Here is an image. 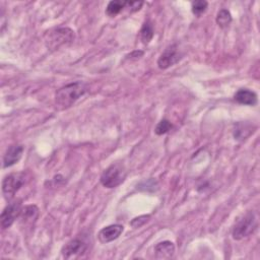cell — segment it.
I'll return each instance as SVG.
<instances>
[{"label": "cell", "mask_w": 260, "mask_h": 260, "mask_svg": "<svg viewBox=\"0 0 260 260\" xmlns=\"http://www.w3.org/2000/svg\"><path fill=\"white\" fill-rule=\"evenodd\" d=\"M127 172L125 167L120 163H114L109 166L101 176V183L106 188H115L119 186L126 178Z\"/></svg>", "instance_id": "obj_3"}, {"label": "cell", "mask_w": 260, "mask_h": 260, "mask_svg": "<svg viewBox=\"0 0 260 260\" xmlns=\"http://www.w3.org/2000/svg\"><path fill=\"white\" fill-rule=\"evenodd\" d=\"M171 129H172V123L167 119H163L157 124V126L155 128V133L158 136H163V135H166L167 133H169Z\"/></svg>", "instance_id": "obj_17"}, {"label": "cell", "mask_w": 260, "mask_h": 260, "mask_svg": "<svg viewBox=\"0 0 260 260\" xmlns=\"http://www.w3.org/2000/svg\"><path fill=\"white\" fill-rule=\"evenodd\" d=\"M126 7V2H119V0H115V2L109 3L107 9H106V14L107 16L114 18L117 15H119Z\"/></svg>", "instance_id": "obj_15"}, {"label": "cell", "mask_w": 260, "mask_h": 260, "mask_svg": "<svg viewBox=\"0 0 260 260\" xmlns=\"http://www.w3.org/2000/svg\"><path fill=\"white\" fill-rule=\"evenodd\" d=\"M232 23V16L229 11L221 10L216 16V24H218L222 29H225L230 26Z\"/></svg>", "instance_id": "obj_16"}, {"label": "cell", "mask_w": 260, "mask_h": 260, "mask_svg": "<svg viewBox=\"0 0 260 260\" xmlns=\"http://www.w3.org/2000/svg\"><path fill=\"white\" fill-rule=\"evenodd\" d=\"M86 92V85L81 81L66 84L55 94V103L61 109L71 107Z\"/></svg>", "instance_id": "obj_1"}, {"label": "cell", "mask_w": 260, "mask_h": 260, "mask_svg": "<svg viewBox=\"0 0 260 260\" xmlns=\"http://www.w3.org/2000/svg\"><path fill=\"white\" fill-rule=\"evenodd\" d=\"M22 211V203L20 200L9 203V205L4 209L0 215V222L4 230L12 227V225L19 218Z\"/></svg>", "instance_id": "obj_6"}, {"label": "cell", "mask_w": 260, "mask_h": 260, "mask_svg": "<svg viewBox=\"0 0 260 260\" xmlns=\"http://www.w3.org/2000/svg\"><path fill=\"white\" fill-rule=\"evenodd\" d=\"M155 35V30H154V25L151 21H147L141 30V38L144 44L148 45L149 43L153 40Z\"/></svg>", "instance_id": "obj_14"}, {"label": "cell", "mask_w": 260, "mask_h": 260, "mask_svg": "<svg viewBox=\"0 0 260 260\" xmlns=\"http://www.w3.org/2000/svg\"><path fill=\"white\" fill-rule=\"evenodd\" d=\"M234 99L236 102H238L241 105H246V106H255L257 104V95L247 89H241L239 90L235 96Z\"/></svg>", "instance_id": "obj_12"}, {"label": "cell", "mask_w": 260, "mask_h": 260, "mask_svg": "<svg viewBox=\"0 0 260 260\" xmlns=\"http://www.w3.org/2000/svg\"><path fill=\"white\" fill-rule=\"evenodd\" d=\"M144 6L143 2L140 3H126V7L125 9H129L132 12H138L142 9V7Z\"/></svg>", "instance_id": "obj_20"}, {"label": "cell", "mask_w": 260, "mask_h": 260, "mask_svg": "<svg viewBox=\"0 0 260 260\" xmlns=\"http://www.w3.org/2000/svg\"><path fill=\"white\" fill-rule=\"evenodd\" d=\"M26 182L25 173H13L8 175L3 181V192L8 200H12L16 193Z\"/></svg>", "instance_id": "obj_5"}, {"label": "cell", "mask_w": 260, "mask_h": 260, "mask_svg": "<svg viewBox=\"0 0 260 260\" xmlns=\"http://www.w3.org/2000/svg\"><path fill=\"white\" fill-rule=\"evenodd\" d=\"M88 249V244L85 243L82 239L75 238L70 240L67 244H65L61 250V254L66 259L77 258L83 255Z\"/></svg>", "instance_id": "obj_8"}, {"label": "cell", "mask_w": 260, "mask_h": 260, "mask_svg": "<svg viewBox=\"0 0 260 260\" xmlns=\"http://www.w3.org/2000/svg\"><path fill=\"white\" fill-rule=\"evenodd\" d=\"M208 4L206 2H204V0H199V2H193L191 4V11L193 15H195L196 17H200L203 13H205Z\"/></svg>", "instance_id": "obj_18"}, {"label": "cell", "mask_w": 260, "mask_h": 260, "mask_svg": "<svg viewBox=\"0 0 260 260\" xmlns=\"http://www.w3.org/2000/svg\"><path fill=\"white\" fill-rule=\"evenodd\" d=\"M24 150V147L21 145L11 146L4 157V167L9 168L17 164L22 159Z\"/></svg>", "instance_id": "obj_10"}, {"label": "cell", "mask_w": 260, "mask_h": 260, "mask_svg": "<svg viewBox=\"0 0 260 260\" xmlns=\"http://www.w3.org/2000/svg\"><path fill=\"white\" fill-rule=\"evenodd\" d=\"M38 214H39V208L36 205H27L24 208H22L19 218L22 220V222L25 223V225H28V224H32L33 221L37 219Z\"/></svg>", "instance_id": "obj_13"}, {"label": "cell", "mask_w": 260, "mask_h": 260, "mask_svg": "<svg viewBox=\"0 0 260 260\" xmlns=\"http://www.w3.org/2000/svg\"><path fill=\"white\" fill-rule=\"evenodd\" d=\"M74 32L69 28H57L48 31L44 36L45 46L56 51L63 46H67L74 41Z\"/></svg>", "instance_id": "obj_2"}, {"label": "cell", "mask_w": 260, "mask_h": 260, "mask_svg": "<svg viewBox=\"0 0 260 260\" xmlns=\"http://www.w3.org/2000/svg\"><path fill=\"white\" fill-rule=\"evenodd\" d=\"M257 226L258 224L255 214L253 212H248L236 223L232 232L233 238L238 241L247 238L254 233V231L257 229Z\"/></svg>", "instance_id": "obj_4"}, {"label": "cell", "mask_w": 260, "mask_h": 260, "mask_svg": "<svg viewBox=\"0 0 260 260\" xmlns=\"http://www.w3.org/2000/svg\"><path fill=\"white\" fill-rule=\"evenodd\" d=\"M123 231H124L123 226L118 225V224L105 227L98 234L99 241L101 243H103V244H107V243L113 242L114 240L118 239L121 236Z\"/></svg>", "instance_id": "obj_9"}, {"label": "cell", "mask_w": 260, "mask_h": 260, "mask_svg": "<svg viewBox=\"0 0 260 260\" xmlns=\"http://www.w3.org/2000/svg\"><path fill=\"white\" fill-rule=\"evenodd\" d=\"M144 55V52L143 51H135L133 53H130L129 55H127L128 58H133V57H136V58H140Z\"/></svg>", "instance_id": "obj_21"}, {"label": "cell", "mask_w": 260, "mask_h": 260, "mask_svg": "<svg viewBox=\"0 0 260 260\" xmlns=\"http://www.w3.org/2000/svg\"><path fill=\"white\" fill-rule=\"evenodd\" d=\"M156 258L170 259L175 253V245L171 241H164L155 246Z\"/></svg>", "instance_id": "obj_11"}, {"label": "cell", "mask_w": 260, "mask_h": 260, "mask_svg": "<svg viewBox=\"0 0 260 260\" xmlns=\"http://www.w3.org/2000/svg\"><path fill=\"white\" fill-rule=\"evenodd\" d=\"M182 55L178 49L177 45H171L165 49V51L161 54L158 60V66L161 69H167L177 62L180 61Z\"/></svg>", "instance_id": "obj_7"}, {"label": "cell", "mask_w": 260, "mask_h": 260, "mask_svg": "<svg viewBox=\"0 0 260 260\" xmlns=\"http://www.w3.org/2000/svg\"><path fill=\"white\" fill-rule=\"evenodd\" d=\"M150 218H151L150 215H141V216H139V218L134 219L132 221V223H130V225H132L135 229L141 228V227H143L144 225H146L149 222Z\"/></svg>", "instance_id": "obj_19"}]
</instances>
